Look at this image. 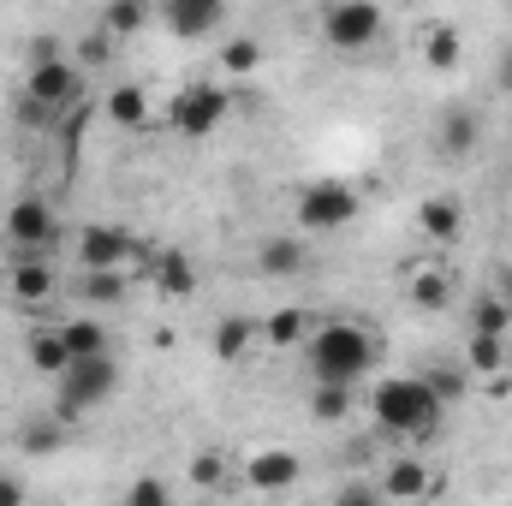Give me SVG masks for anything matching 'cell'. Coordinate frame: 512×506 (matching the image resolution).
I'll return each mask as SVG.
<instances>
[{
	"label": "cell",
	"mask_w": 512,
	"mask_h": 506,
	"mask_svg": "<svg viewBox=\"0 0 512 506\" xmlns=\"http://www.w3.org/2000/svg\"><path fill=\"white\" fill-rule=\"evenodd\" d=\"M30 364H36L42 376H60V370H66V340H60V328L30 334Z\"/></svg>",
	"instance_id": "7402d4cb"
},
{
	"label": "cell",
	"mask_w": 512,
	"mask_h": 506,
	"mask_svg": "<svg viewBox=\"0 0 512 506\" xmlns=\"http://www.w3.org/2000/svg\"><path fill=\"white\" fill-rule=\"evenodd\" d=\"M387 18L376 0H334L328 12H322V36H328V48H340V54H364L370 42H382Z\"/></svg>",
	"instance_id": "277c9868"
},
{
	"label": "cell",
	"mask_w": 512,
	"mask_h": 506,
	"mask_svg": "<svg viewBox=\"0 0 512 506\" xmlns=\"http://www.w3.org/2000/svg\"><path fill=\"white\" fill-rule=\"evenodd\" d=\"M423 60H429L435 72H453V66H459V30L435 24V30H429V42H423Z\"/></svg>",
	"instance_id": "d4e9b609"
},
{
	"label": "cell",
	"mask_w": 512,
	"mask_h": 506,
	"mask_svg": "<svg viewBox=\"0 0 512 506\" xmlns=\"http://www.w3.org/2000/svg\"><path fill=\"white\" fill-rule=\"evenodd\" d=\"M191 477H197V483H215V477H221V459H197Z\"/></svg>",
	"instance_id": "1f68e13d"
},
{
	"label": "cell",
	"mask_w": 512,
	"mask_h": 506,
	"mask_svg": "<svg viewBox=\"0 0 512 506\" xmlns=\"http://www.w3.org/2000/svg\"><path fill=\"white\" fill-rule=\"evenodd\" d=\"M227 108H233V96H227L221 84L197 78V84H185V90L167 102V126L179 131V137H209V131L227 120Z\"/></svg>",
	"instance_id": "8992f818"
},
{
	"label": "cell",
	"mask_w": 512,
	"mask_h": 506,
	"mask_svg": "<svg viewBox=\"0 0 512 506\" xmlns=\"http://www.w3.org/2000/svg\"><path fill=\"white\" fill-rule=\"evenodd\" d=\"M60 340H66V364H72V358H96V352H108V328H102L96 316H72V322H60Z\"/></svg>",
	"instance_id": "4fadbf2b"
},
{
	"label": "cell",
	"mask_w": 512,
	"mask_h": 506,
	"mask_svg": "<svg viewBox=\"0 0 512 506\" xmlns=\"http://www.w3.org/2000/svg\"><path fill=\"white\" fill-rule=\"evenodd\" d=\"M161 24H167L179 42L215 36V30L227 24V0H161Z\"/></svg>",
	"instance_id": "ba28073f"
},
{
	"label": "cell",
	"mask_w": 512,
	"mask_h": 506,
	"mask_svg": "<svg viewBox=\"0 0 512 506\" xmlns=\"http://www.w3.org/2000/svg\"><path fill=\"white\" fill-rule=\"evenodd\" d=\"M108 120H114V126H126V131H143V126H149V96H143L137 84H120V90L108 96Z\"/></svg>",
	"instance_id": "ac0fdd59"
},
{
	"label": "cell",
	"mask_w": 512,
	"mask_h": 506,
	"mask_svg": "<svg viewBox=\"0 0 512 506\" xmlns=\"http://www.w3.org/2000/svg\"><path fill=\"white\" fill-rule=\"evenodd\" d=\"M310 405H316L322 423H340V417L352 411V387H340V381H316V399H310Z\"/></svg>",
	"instance_id": "484cf974"
},
{
	"label": "cell",
	"mask_w": 512,
	"mask_h": 506,
	"mask_svg": "<svg viewBox=\"0 0 512 506\" xmlns=\"http://www.w3.org/2000/svg\"><path fill=\"white\" fill-rule=\"evenodd\" d=\"M298 221H304V233H340L358 221V191L340 179H310L298 191Z\"/></svg>",
	"instance_id": "5b68a950"
},
{
	"label": "cell",
	"mask_w": 512,
	"mask_h": 506,
	"mask_svg": "<svg viewBox=\"0 0 512 506\" xmlns=\"http://www.w3.org/2000/svg\"><path fill=\"white\" fill-rule=\"evenodd\" d=\"M126 256H131V239L120 227H108V221L78 233V268H120Z\"/></svg>",
	"instance_id": "30bf717a"
},
{
	"label": "cell",
	"mask_w": 512,
	"mask_h": 506,
	"mask_svg": "<svg viewBox=\"0 0 512 506\" xmlns=\"http://www.w3.org/2000/svg\"><path fill=\"white\" fill-rule=\"evenodd\" d=\"M459 221H465V209H459L453 197H429V203L417 209V227H423L429 239H459Z\"/></svg>",
	"instance_id": "e0dca14e"
},
{
	"label": "cell",
	"mask_w": 512,
	"mask_h": 506,
	"mask_svg": "<svg viewBox=\"0 0 512 506\" xmlns=\"http://www.w3.org/2000/svg\"><path fill=\"white\" fill-rule=\"evenodd\" d=\"M54 381H60V393H54V417L66 423V417H84V411H96L102 399H114L120 370H114V352H96V358H72Z\"/></svg>",
	"instance_id": "3957f363"
},
{
	"label": "cell",
	"mask_w": 512,
	"mask_h": 506,
	"mask_svg": "<svg viewBox=\"0 0 512 506\" xmlns=\"http://www.w3.org/2000/svg\"><path fill=\"white\" fill-rule=\"evenodd\" d=\"M471 143H477V114L471 108H453L441 120V155H465Z\"/></svg>",
	"instance_id": "603a6c76"
},
{
	"label": "cell",
	"mask_w": 512,
	"mask_h": 506,
	"mask_svg": "<svg viewBox=\"0 0 512 506\" xmlns=\"http://www.w3.org/2000/svg\"><path fill=\"white\" fill-rule=\"evenodd\" d=\"M507 280H512V274H507Z\"/></svg>",
	"instance_id": "d590c367"
},
{
	"label": "cell",
	"mask_w": 512,
	"mask_h": 506,
	"mask_svg": "<svg viewBox=\"0 0 512 506\" xmlns=\"http://www.w3.org/2000/svg\"><path fill=\"white\" fill-rule=\"evenodd\" d=\"M423 489H429V477H423V465H417V459H399V465L387 471V483H382V495H405V501H411V495H423Z\"/></svg>",
	"instance_id": "4316f807"
},
{
	"label": "cell",
	"mask_w": 512,
	"mask_h": 506,
	"mask_svg": "<svg viewBox=\"0 0 512 506\" xmlns=\"http://www.w3.org/2000/svg\"><path fill=\"white\" fill-rule=\"evenodd\" d=\"M221 66H227L233 78H245V72H256V66H262V48H256L251 36H233V42L221 48Z\"/></svg>",
	"instance_id": "f1b7e54d"
},
{
	"label": "cell",
	"mask_w": 512,
	"mask_h": 506,
	"mask_svg": "<svg viewBox=\"0 0 512 506\" xmlns=\"http://www.w3.org/2000/svg\"><path fill=\"white\" fill-rule=\"evenodd\" d=\"M262 334H268L274 346H304V334H310V310L286 304V310H274V316L262 322Z\"/></svg>",
	"instance_id": "ffe728a7"
},
{
	"label": "cell",
	"mask_w": 512,
	"mask_h": 506,
	"mask_svg": "<svg viewBox=\"0 0 512 506\" xmlns=\"http://www.w3.org/2000/svg\"><path fill=\"white\" fill-rule=\"evenodd\" d=\"M370 411H376V429L387 435H429L435 423H441V411H447V399L435 393V381L429 376H393L376 387V399H370Z\"/></svg>",
	"instance_id": "7a4b0ae2"
},
{
	"label": "cell",
	"mask_w": 512,
	"mask_h": 506,
	"mask_svg": "<svg viewBox=\"0 0 512 506\" xmlns=\"http://www.w3.org/2000/svg\"><path fill=\"white\" fill-rule=\"evenodd\" d=\"M24 447H36V453H42V447H54V429H30V435H24Z\"/></svg>",
	"instance_id": "d6a6232c"
},
{
	"label": "cell",
	"mask_w": 512,
	"mask_h": 506,
	"mask_svg": "<svg viewBox=\"0 0 512 506\" xmlns=\"http://www.w3.org/2000/svg\"><path fill=\"white\" fill-rule=\"evenodd\" d=\"M48 292H54V268L36 262V256H24V262L12 268V298H18V304H42Z\"/></svg>",
	"instance_id": "2e32d148"
},
{
	"label": "cell",
	"mask_w": 512,
	"mask_h": 506,
	"mask_svg": "<svg viewBox=\"0 0 512 506\" xmlns=\"http://www.w3.org/2000/svg\"><path fill=\"white\" fill-rule=\"evenodd\" d=\"M155 280H161L167 292H179V298H185V292L197 286V274H191L185 251H161V256H155Z\"/></svg>",
	"instance_id": "cb8c5ba5"
},
{
	"label": "cell",
	"mask_w": 512,
	"mask_h": 506,
	"mask_svg": "<svg viewBox=\"0 0 512 506\" xmlns=\"http://www.w3.org/2000/svg\"><path fill=\"white\" fill-rule=\"evenodd\" d=\"M120 292H126L120 268H84V298H90V304H114Z\"/></svg>",
	"instance_id": "83f0119b"
},
{
	"label": "cell",
	"mask_w": 512,
	"mask_h": 506,
	"mask_svg": "<svg viewBox=\"0 0 512 506\" xmlns=\"http://www.w3.org/2000/svg\"><path fill=\"white\" fill-rule=\"evenodd\" d=\"M447 298H453V274H447V268H435V262L411 268V304H423V310H447Z\"/></svg>",
	"instance_id": "5bb4252c"
},
{
	"label": "cell",
	"mask_w": 512,
	"mask_h": 506,
	"mask_svg": "<svg viewBox=\"0 0 512 506\" xmlns=\"http://www.w3.org/2000/svg\"><path fill=\"white\" fill-rule=\"evenodd\" d=\"M376 364V340L352 322H322L304 334V370L310 381H340V387H358V376H370Z\"/></svg>",
	"instance_id": "6da1fadb"
},
{
	"label": "cell",
	"mask_w": 512,
	"mask_h": 506,
	"mask_svg": "<svg viewBox=\"0 0 512 506\" xmlns=\"http://www.w3.org/2000/svg\"><path fill=\"white\" fill-rule=\"evenodd\" d=\"M54 233H60V221H54V209H48L42 197H18V203L6 209V239H12L18 251H42Z\"/></svg>",
	"instance_id": "9c48e42d"
},
{
	"label": "cell",
	"mask_w": 512,
	"mask_h": 506,
	"mask_svg": "<svg viewBox=\"0 0 512 506\" xmlns=\"http://www.w3.org/2000/svg\"><path fill=\"white\" fill-rule=\"evenodd\" d=\"M501 90L512 96V48H507V60H501Z\"/></svg>",
	"instance_id": "e575fe53"
},
{
	"label": "cell",
	"mask_w": 512,
	"mask_h": 506,
	"mask_svg": "<svg viewBox=\"0 0 512 506\" xmlns=\"http://www.w3.org/2000/svg\"><path fill=\"white\" fill-rule=\"evenodd\" d=\"M256 334H262L256 316H227V322L215 328V358H221V364H239V358L256 346Z\"/></svg>",
	"instance_id": "7c38bea8"
},
{
	"label": "cell",
	"mask_w": 512,
	"mask_h": 506,
	"mask_svg": "<svg viewBox=\"0 0 512 506\" xmlns=\"http://www.w3.org/2000/svg\"><path fill=\"white\" fill-rule=\"evenodd\" d=\"M507 364V334H477L471 328V346H465V370H477V376H495Z\"/></svg>",
	"instance_id": "d6986e66"
},
{
	"label": "cell",
	"mask_w": 512,
	"mask_h": 506,
	"mask_svg": "<svg viewBox=\"0 0 512 506\" xmlns=\"http://www.w3.org/2000/svg\"><path fill=\"white\" fill-rule=\"evenodd\" d=\"M245 477H251V489H292L298 483V459L292 453H256Z\"/></svg>",
	"instance_id": "9a60e30c"
},
{
	"label": "cell",
	"mask_w": 512,
	"mask_h": 506,
	"mask_svg": "<svg viewBox=\"0 0 512 506\" xmlns=\"http://www.w3.org/2000/svg\"><path fill=\"white\" fill-rule=\"evenodd\" d=\"M24 96H36L48 114H66V108L84 96V78H78V66H72L66 54H48V48H42V60H36L30 78H24Z\"/></svg>",
	"instance_id": "52a82bcc"
},
{
	"label": "cell",
	"mask_w": 512,
	"mask_h": 506,
	"mask_svg": "<svg viewBox=\"0 0 512 506\" xmlns=\"http://www.w3.org/2000/svg\"><path fill=\"white\" fill-rule=\"evenodd\" d=\"M143 24H149V6L143 0H108L102 6V30L108 36H137Z\"/></svg>",
	"instance_id": "44dd1931"
},
{
	"label": "cell",
	"mask_w": 512,
	"mask_h": 506,
	"mask_svg": "<svg viewBox=\"0 0 512 506\" xmlns=\"http://www.w3.org/2000/svg\"><path fill=\"white\" fill-rule=\"evenodd\" d=\"M126 501L137 506H155V501H167V483H155V477H143V483H131V495Z\"/></svg>",
	"instance_id": "4dcf8cb0"
},
{
	"label": "cell",
	"mask_w": 512,
	"mask_h": 506,
	"mask_svg": "<svg viewBox=\"0 0 512 506\" xmlns=\"http://www.w3.org/2000/svg\"><path fill=\"white\" fill-rule=\"evenodd\" d=\"M507 304H495V298H477V310H471V328L477 334H507Z\"/></svg>",
	"instance_id": "f546056e"
},
{
	"label": "cell",
	"mask_w": 512,
	"mask_h": 506,
	"mask_svg": "<svg viewBox=\"0 0 512 506\" xmlns=\"http://www.w3.org/2000/svg\"><path fill=\"white\" fill-rule=\"evenodd\" d=\"M304 262H310V251H304V239H268V245L256 251V268H262L268 280H286V274H304Z\"/></svg>",
	"instance_id": "8fae6325"
},
{
	"label": "cell",
	"mask_w": 512,
	"mask_h": 506,
	"mask_svg": "<svg viewBox=\"0 0 512 506\" xmlns=\"http://www.w3.org/2000/svg\"><path fill=\"white\" fill-rule=\"evenodd\" d=\"M24 495V483H12V477H0V501H18Z\"/></svg>",
	"instance_id": "836d02e7"
}]
</instances>
